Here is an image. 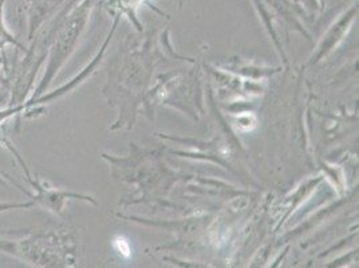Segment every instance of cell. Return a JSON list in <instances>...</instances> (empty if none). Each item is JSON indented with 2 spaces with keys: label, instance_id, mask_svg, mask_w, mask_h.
I'll return each mask as SVG.
<instances>
[{
  "label": "cell",
  "instance_id": "obj_1",
  "mask_svg": "<svg viewBox=\"0 0 359 268\" xmlns=\"http://www.w3.org/2000/svg\"><path fill=\"white\" fill-rule=\"evenodd\" d=\"M51 32L42 36H36V39L32 42L30 48H27L26 57L22 62V65L18 69V74L13 86V97L10 101V106H18L25 104L27 95L30 94L31 88L35 81V75L38 73L42 62L47 55V42Z\"/></svg>",
  "mask_w": 359,
  "mask_h": 268
},
{
  "label": "cell",
  "instance_id": "obj_2",
  "mask_svg": "<svg viewBox=\"0 0 359 268\" xmlns=\"http://www.w3.org/2000/svg\"><path fill=\"white\" fill-rule=\"evenodd\" d=\"M62 0H29L27 16H29V39L32 41L35 32L45 23L46 19L53 14L55 6Z\"/></svg>",
  "mask_w": 359,
  "mask_h": 268
},
{
  "label": "cell",
  "instance_id": "obj_3",
  "mask_svg": "<svg viewBox=\"0 0 359 268\" xmlns=\"http://www.w3.org/2000/svg\"><path fill=\"white\" fill-rule=\"evenodd\" d=\"M7 0H0V48L4 46L14 45L18 48L26 51V48L16 41L15 35L11 34L4 23V4Z\"/></svg>",
  "mask_w": 359,
  "mask_h": 268
},
{
  "label": "cell",
  "instance_id": "obj_4",
  "mask_svg": "<svg viewBox=\"0 0 359 268\" xmlns=\"http://www.w3.org/2000/svg\"><path fill=\"white\" fill-rule=\"evenodd\" d=\"M25 110H26L25 104L18 105V106H8L7 109L0 110V125H1L4 121H7V119H10V117L15 116L18 113H22V112H25Z\"/></svg>",
  "mask_w": 359,
  "mask_h": 268
},
{
  "label": "cell",
  "instance_id": "obj_5",
  "mask_svg": "<svg viewBox=\"0 0 359 268\" xmlns=\"http://www.w3.org/2000/svg\"><path fill=\"white\" fill-rule=\"evenodd\" d=\"M35 206V201H25V203H0V213L10 210V209H25L31 208Z\"/></svg>",
  "mask_w": 359,
  "mask_h": 268
},
{
  "label": "cell",
  "instance_id": "obj_6",
  "mask_svg": "<svg viewBox=\"0 0 359 268\" xmlns=\"http://www.w3.org/2000/svg\"><path fill=\"white\" fill-rule=\"evenodd\" d=\"M116 247L118 248V251H120L122 255H125V256H129L130 255V248H129V244H128V241L126 240H123L122 238H118L116 240Z\"/></svg>",
  "mask_w": 359,
  "mask_h": 268
}]
</instances>
